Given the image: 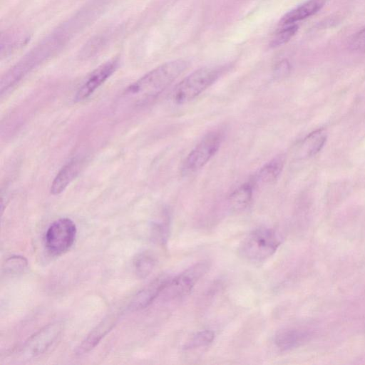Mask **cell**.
<instances>
[{"instance_id":"cell-1","label":"cell","mask_w":365,"mask_h":365,"mask_svg":"<svg viewBox=\"0 0 365 365\" xmlns=\"http://www.w3.org/2000/svg\"><path fill=\"white\" fill-rule=\"evenodd\" d=\"M182 59L165 63L130 84L123 92L124 103L139 106L153 100L187 68Z\"/></svg>"},{"instance_id":"cell-2","label":"cell","mask_w":365,"mask_h":365,"mask_svg":"<svg viewBox=\"0 0 365 365\" xmlns=\"http://www.w3.org/2000/svg\"><path fill=\"white\" fill-rule=\"evenodd\" d=\"M281 244L279 235L269 228H257L249 233L242 241L239 252L252 262H262L270 257Z\"/></svg>"},{"instance_id":"cell-3","label":"cell","mask_w":365,"mask_h":365,"mask_svg":"<svg viewBox=\"0 0 365 365\" xmlns=\"http://www.w3.org/2000/svg\"><path fill=\"white\" fill-rule=\"evenodd\" d=\"M221 68L203 67L195 70L176 85L172 93V99L182 105L195 98L220 77Z\"/></svg>"},{"instance_id":"cell-4","label":"cell","mask_w":365,"mask_h":365,"mask_svg":"<svg viewBox=\"0 0 365 365\" xmlns=\"http://www.w3.org/2000/svg\"><path fill=\"white\" fill-rule=\"evenodd\" d=\"M76 232V226L70 218L63 217L54 221L45 234L44 242L47 251L54 256L65 253L73 245Z\"/></svg>"},{"instance_id":"cell-5","label":"cell","mask_w":365,"mask_h":365,"mask_svg":"<svg viewBox=\"0 0 365 365\" xmlns=\"http://www.w3.org/2000/svg\"><path fill=\"white\" fill-rule=\"evenodd\" d=\"M210 263L207 260L197 262L173 278H170L162 292L165 299H176L187 296L198 280L209 270Z\"/></svg>"},{"instance_id":"cell-6","label":"cell","mask_w":365,"mask_h":365,"mask_svg":"<svg viewBox=\"0 0 365 365\" xmlns=\"http://www.w3.org/2000/svg\"><path fill=\"white\" fill-rule=\"evenodd\" d=\"M222 140L220 131L207 133L185 159L181 172L189 175L201 169L217 152Z\"/></svg>"},{"instance_id":"cell-7","label":"cell","mask_w":365,"mask_h":365,"mask_svg":"<svg viewBox=\"0 0 365 365\" xmlns=\"http://www.w3.org/2000/svg\"><path fill=\"white\" fill-rule=\"evenodd\" d=\"M62 330L61 322L48 324L30 336L19 349L20 359L29 360L43 354L56 340Z\"/></svg>"},{"instance_id":"cell-8","label":"cell","mask_w":365,"mask_h":365,"mask_svg":"<svg viewBox=\"0 0 365 365\" xmlns=\"http://www.w3.org/2000/svg\"><path fill=\"white\" fill-rule=\"evenodd\" d=\"M118 61H108L96 68L76 92L75 99L81 101L91 96L115 71Z\"/></svg>"},{"instance_id":"cell-9","label":"cell","mask_w":365,"mask_h":365,"mask_svg":"<svg viewBox=\"0 0 365 365\" xmlns=\"http://www.w3.org/2000/svg\"><path fill=\"white\" fill-rule=\"evenodd\" d=\"M170 277L161 276L140 291L131 303V309H140L149 306L165 289Z\"/></svg>"},{"instance_id":"cell-10","label":"cell","mask_w":365,"mask_h":365,"mask_svg":"<svg viewBox=\"0 0 365 365\" xmlns=\"http://www.w3.org/2000/svg\"><path fill=\"white\" fill-rule=\"evenodd\" d=\"M327 0H308L286 13L280 19L279 25L288 26L304 20L317 13Z\"/></svg>"},{"instance_id":"cell-11","label":"cell","mask_w":365,"mask_h":365,"mask_svg":"<svg viewBox=\"0 0 365 365\" xmlns=\"http://www.w3.org/2000/svg\"><path fill=\"white\" fill-rule=\"evenodd\" d=\"M307 331L297 328H284L278 331L274 336L276 346L282 351L296 348L307 341Z\"/></svg>"},{"instance_id":"cell-12","label":"cell","mask_w":365,"mask_h":365,"mask_svg":"<svg viewBox=\"0 0 365 365\" xmlns=\"http://www.w3.org/2000/svg\"><path fill=\"white\" fill-rule=\"evenodd\" d=\"M81 163V160L76 158L65 165L53 179L51 193L58 195L62 192L79 173Z\"/></svg>"},{"instance_id":"cell-13","label":"cell","mask_w":365,"mask_h":365,"mask_svg":"<svg viewBox=\"0 0 365 365\" xmlns=\"http://www.w3.org/2000/svg\"><path fill=\"white\" fill-rule=\"evenodd\" d=\"M115 317H108L103 319L77 347L76 354H83L94 348L115 325Z\"/></svg>"},{"instance_id":"cell-14","label":"cell","mask_w":365,"mask_h":365,"mask_svg":"<svg viewBox=\"0 0 365 365\" xmlns=\"http://www.w3.org/2000/svg\"><path fill=\"white\" fill-rule=\"evenodd\" d=\"M327 135L322 130H315L309 134L300 143L298 153L302 158H309L319 153L326 142Z\"/></svg>"},{"instance_id":"cell-15","label":"cell","mask_w":365,"mask_h":365,"mask_svg":"<svg viewBox=\"0 0 365 365\" xmlns=\"http://www.w3.org/2000/svg\"><path fill=\"white\" fill-rule=\"evenodd\" d=\"M284 163V158L279 155L265 164L255 176V182L270 184L280 175Z\"/></svg>"},{"instance_id":"cell-16","label":"cell","mask_w":365,"mask_h":365,"mask_svg":"<svg viewBox=\"0 0 365 365\" xmlns=\"http://www.w3.org/2000/svg\"><path fill=\"white\" fill-rule=\"evenodd\" d=\"M252 192L253 184L251 182L240 185L229 197L230 208L235 211L245 209L252 200Z\"/></svg>"},{"instance_id":"cell-17","label":"cell","mask_w":365,"mask_h":365,"mask_svg":"<svg viewBox=\"0 0 365 365\" xmlns=\"http://www.w3.org/2000/svg\"><path fill=\"white\" fill-rule=\"evenodd\" d=\"M133 264L138 277L145 278L153 270L155 265V259L151 254L144 252L135 257Z\"/></svg>"},{"instance_id":"cell-18","label":"cell","mask_w":365,"mask_h":365,"mask_svg":"<svg viewBox=\"0 0 365 365\" xmlns=\"http://www.w3.org/2000/svg\"><path fill=\"white\" fill-rule=\"evenodd\" d=\"M215 339V333L210 329L200 331L194 334L184 345V349H194L207 346Z\"/></svg>"},{"instance_id":"cell-19","label":"cell","mask_w":365,"mask_h":365,"mask_svg":"<svg viewBox=\"0 0 365 365\" xmlns=\"http://www.w3.org/2000/svg\"><path fill=\"white\" fill-rule=\"evenodd\" d=\"M297 31L298 26L297 24L287 26L274 35L270 42V46L277 48L283 46L297 34Z\"/></svg>"},{"instance_id":"cell-20","label":"cell","mask_w":365,"mask_h":365,"mask_svg":"<svg viewBox=\"0 0 365 365\" xmlns=\"http://www.w3.org/2000/svg\"><path fill=\"white\" fill-rule=\"evenodd\" d=\"M27 267V260L22 256H11L5 262L4 270L9 274H18Z\"/></svg>"},{"instance_id":"cell-21","label":"cell","mask_w":365,"mask_h":365,"mask_svg":"<svg viewBox=\"0 0 365 365\" xmlns=\"http://www.w3.org/2000/svg\"><path fill=\"white\" fill-rule=\"evenodd\" d=\"M349 48L354 51L365 50V26L352 36Z\"/></svg>"},{"instance_id":"cell-22","label":"cell","mask_w":365,"mask_h":365,"mask_svg":"<svg viewBox=\"0 0 365 365\" xmlns=\"http://www.w3.org/2000/svg\"><path fill=\"white\" fill-rule=\"evenodd\" d=\"M291 69V66L287 60H283L279 62L274 69V76L277 78H282L287 76Z\"/></svg>"}]
</instances>
